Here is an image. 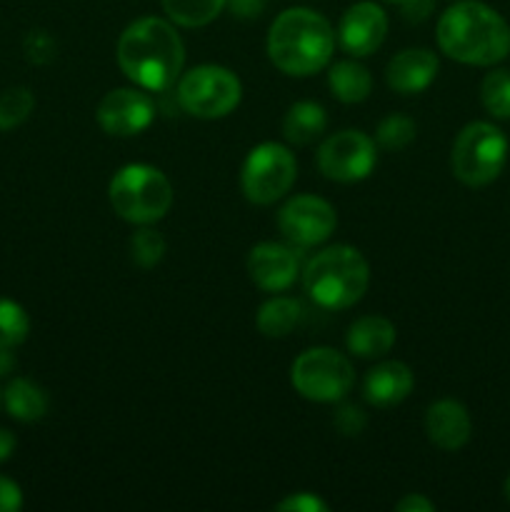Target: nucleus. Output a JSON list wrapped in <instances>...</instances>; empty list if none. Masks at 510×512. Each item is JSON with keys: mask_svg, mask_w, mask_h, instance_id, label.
Wrapping results in <instances>:
<instances>
[{"mask_svg": "<svg viewBox=\"0 0 510 512\" xmlns=\"http://www.w3.org/2000/svg\"><path fill=\"white\" fill-rule=\"evenodd\" d=\"M118 65L128 80L143 90L165 93L180 80L185 45L173 25L163 18H138L120 33Z\"/></svg>", "mask_w": 510, "mask_h": 512, "instance_id": "f257e3e1", "label": "nucleus"}, {"mask_svg": "<svg viewBox=\"0 0 510 512\" xmlns=\"http://www.w3.org/2000/svg\"><path fill=\"white\" fill-rule=\"evenodd\" d=\"M228 0H163V10L175 25L183 28H203L213 23Z\"/></svg>", "mask_w": 510, "mask_h": 512, "instance_id": "5701e85b", "label": "nucleus"}, {"mask_svg": "<svg viewBox=\"0 0 510 512\" xmlns=\"http://www.w3.org/2000/svg\"><path fill=\"white\" fill-rule=\"evenodd\" d=\"M388 3H395V5H400V3H403V0H388Z\"/></svg>", "mask_w": 510, "mask_h": 512, "instance_id": "4c0bfd02", "label": "nucleus"}, {"mask_svg": "<svg viewBox=\"0 0 510 512\" xmlns=\"http://www.w3.org/2000/svg\"><path fill=\"white\" fill-rule=\"evenodd\" d=\"M470 415L463 403L458 400H438L425 413V433H428L430 443L438 445L440 450H460L470 440Z\"/></svg>", "mask_w": 510, "mask_h": 512, "instance_id": "dca6fc26", "label": "nucleus"}, {"mask_svg": "<svg viewBox=\"0 0 510 512\" xmlns=\"http://www.w3.org/2000/svg\"><path fill=\"white\" fill-rule=\"evenodd\" d=\"M250 280L265 293H283L300 275V255L295 245L260 243L248 255Z\"/></svg>", "mask_w": 510, "mask_h": 512, "instance_id": "4468645a", "label": "nucleus"}, {"mask_svg": "<svg viewBox=\"0 0 510 512\" xmlns=\"http://www.w3.org/2000/svg\"><path fill=\"white\" fill-rule=\"evenodd\" d=\"M370 283V268L363 253L350 245H330L308 260L303 288L315 305L345 310L358 303Z\"/></svg>", "mask_w": 510, "mask_h": 512, "instance_id": "20e7f679", "label": "nucleus"}, {"mask_svg": "<svg viewBox=\"0 0 510 512\" xmlns=\"http://www.w3.org/2000/svg\"><path fill=\"white\" fill-rule=\"evenodd\" d=\"M480 100L493 118H510V70H493L480 83Z\"/></svg>", "mask_w": 510, "mask_h": 512, "instance_id": "b1692460", "label": "nucleus"}, {"mask_svg": "<svg viewBox=\"0 0 510 512\" xmlns=\"http://www.w3.org/2000/svg\"><path fill=\"white\" fill-rule=\"evenodd\" d=\"M3 403L5 410L20 423H35L48 413V395L43 393V388L25 378L10 380L3 393Z\"/></svg>", "mask_w": 510, "mask_h": 512, "instance_id": "4be33fe9", "label": "nucleus"}, {"mask_svg": "<svg viewBox=\"0 0 510 512\" xmlns=\"http://www.w3.org/2000/svg\"><path fill=\"white\" fill-rule=\"evenodd\" d=\"M415 123L405 115H388L383 123L378 125V143L388 150H403L405 145H410L415 140Z\"/></svg>", "mask_w": 510, "mask_h": 512, "instance_id": "cd10ccee", "label": "nucleus"}, {"mask_svg": "<svg viewBox=\"0 0 510 512\" xmlns=\"http://www.w3.org/2000/svg\"><path fill=\"white\" fill-rule=\"evenodd\" d=\"M328 125V115H325L323 105L313 103V100H300V103L290 105L283 120V135L288 143L293 145H310L325 133Z\"/></svg>", "mask_w": 510, "mask_h": 512, "instance_id": "6ab92c4d", "label": "nucleus"}, {"mask_svg": "<svg viewBox=\"0 0 510 512\" xmlns=\"http://www.w3.org/2000/svg\"><path fill=\"white\" fill-rule=\"evenodd\" d=\"M108 198L115 213L133 225H150L165 218L173 205V185L153 165H125L113 175Z\"/></svg>", "mask_w": 510, "mask_h": 512, "instance_id": "39448f33", "label": "nucleus"}, {"mask_svg": "<svg viewBox=\"0 0 510 512\" xmlns=\"http://www.w3.org/2000/svg\"><path fill=\"white\" fill-rule=\"evenodd\" d=\"M413 383V370L408 365L400 360H385L365 375L363 395L375 408H395L408 398Z\"/></svg>", "mask_w": 510, "mask_h": 512, "instance_id": "f3484780", "label": "nucleus"}, {"mask_svg": "<svg viewBox=\"0 0 510 512\" xmlns=\"http://www.w3.org/2000/svg\"><path fill=\"white\" fill-rule=\"evenodd\" d=\"M275 510L278 512H328V503H323V500L313 493H298L280 500V503L275 505Z\"/></svg>", "mask_w": 510, "mask_h": 512, "instance_id": "c756f323", "label": "nucleus"}, {"mask_svg": "<svg viewBox=\"0 0 510 512\" xmlns=\"http://www.w3.org/2000/svg\"><path fill=\"white\" fill-rule=\"evenodd\" d=\"M345 343L350 353L358 358H383L395 345V325L380 315H365L350 325Z\"/></svg>", "mask_w": 510, "mask_h": 512, "instance_id": "a211bd4d", "label": "nucleus"}, {"mask_svg": "<svg viewBox=\"0 0 510 512\" xmlns=\"http://www.w3.org/2000/svg\"><path fill=\"white\" fill-rule=\"evenodd\" d=\"M15 450V435L10 433V430H0V463H5V460L13 455Z\"/></svg>", "mask_w": 510, "mask_h": 512, "instance_id": "f704fd0d", "label": "nucleus"}, {"mask_svg": "<svg viewBox=\"0 0 510 512\" xmlns=\"http://www.w3.org/2000/svg\"><path fill=\"white\" fill-rule=\"evenodd\" d=\"M365 423H368V420H365V413L360 408H355V405H343V408L335 413V428L343 435H348V438L363 433Z\"/></svg>", "mask_w": 510, "mask_h": 512, "instance_id": "c85d7f7f", "label": "nucleus"}, {"mask_svg": "<svg viewBox=\"0 0 510 512\" xmlns=\"http://www.w3.org/2000/svg\"><path fill=\"white\" fill-rule=\"evenodd\" d=\"M265 3H268V0H228L235 18H243V20L258 18V15L265 10Z\"/></svg>", "mask_w": 510, "mask_h": 512, "instance_id": "2f4dec72", "label": "nucleus"}, {"mask_svg": "<svg viewBox=\"0 0 510 512\" xmlns=\"http://www.w3.org/2000/svg\"><path fill=\"white\" fill-rule=\"evenodd\" d=\"M98 123L100 128L115 138H130L138 135L153 123L155 105L148 93L135 88H118L105 93L98 105Z\"/></svg>", "mask_w": 510, "mask_h": 512, "instance_id": "f8f14e48", "label": "nucleus"}, {"mask_svg": "<svg viewBox=\"0 0 510 512\" xmlns=\"http://www.w3.org/2000/svg\"><path fill=\"white\" fill-rule=\"evenodd\" d=\"M385 35H388V15L378 3H370V0L355 3L340 18V45L345 53L355 55V58L375 53L383 45Z\"/></svg>", "mask_w": 510, "mask_h": 512, "instance_id": "ddd939ff", "label": "nucleus"}, {"mask_svg": "<svg viewBox=\"0 0 510 512\" xmlns=\"http://www.w3.org/2000/svg\"><path fill=\"white\" fill-rule=\"evenodd\" d=\"M505 493H508V498H510V475H508V480H505Z\"/></svg>", "mask_w": 510, "mask_h": 512, "instance_id": "e433bc0d", "label": "nucleus"}, {"mask_svg": "<svg viewBox=\"0 0 510 512\" xmlns=\"http://www.w3.org/2000/svg\"><path fill=\"white\" fill-rule=\"evenodd\" d=\"M505 160H508V138L503 130L485 120H475L465 125L455 138L450 168L463 185L483 188L503 173Z\"/></svg>", "mask_w": 510, "mask_h": 512, "instance_id": "423d86ee", "label": "nucleus"}, {"mask_svg": "<svg viewBox=\"0 0 510 512\" xmlns=\"http://www.w3.org/2000/svg\"><path fill=\"white\" fill-rule=\"evenodd\" d=\"M23 508V493L13 480L0 475V512H18Z\"/></svg>", "mask_w": 510, "mask_h": 512, "instance_id": "7c9ffc66", "label": "nucleus"}, {"mask_svg": "<svg viewBox=\"0 0 510 512\" xmlns=\"http://www.w3.org/2000/svg\"><path fill=\"white\" fill-rule=\"evenodd\" d=\"M375 143L360 130H340L318 150L320 173L335 183H358L375 168Z\"/></svg>", "mask_w": 510, "mask_h": 512, "instance_id": "9d476101", "label": "nucleus"}, {"mask_svg": "<svg viewBox=\"0 0 510 512\" xmlns=\"http://www.w3.org/2000/svg\"><path fill=\"white\" fill-rule=\"evenodd\" d=\"M438 45L465 65H495L510 53V25L480 0H460L438 20Z\"/></svg>", "mask_w": 510, "mask_h": 512, "instance_id": "f03ea898", "label": "nucleus"}, {"mask_svg": "<svg viewBox=\"0 0 510 512\" xmlns=\"http://www.w3.org/2000/svg\"><path fill=\"white\" fill-rule=\"evenodd\" d=\"M400 10H403L405 18L418 23V20L428 18L430 15V10H433V0H403V3H400Z\"/></svg>", "mask_w": 510, "mask_h": 512, "instance_id": "473e14b6", "label": "nucleus"}, {"mask_svg": "<svg viewBox=\"0 0 510 512\" xmlns=\"http://www.w3.org/2000/svg\"><path fill=\"white\" fill-rule=\"evenodd\" d=\"M433 508L435 505L430 503L428 498H423V495H415V493L405 495L400 503H395V510L398 512H433Z\"/></svg>", "mask_w": 510, "mask_h": 512, "instance_id": "72a5a7b5", "label": "nucleus"}, {"mask_svg": "<svg viewBox=\"0 0 510 512\" xmlns=\"http://www.w3.org/2000/svg\"><path fill=\"white\" fill-rule=\"evenodd\" d=\"M295 178H298L295 155L280 143H260L245 158L240 185L250 203L273 205L293 188Z\"/></svg>", "mask_w": 510, "mask_h": 512, "instance_id": "1a4fd4ad", "label": "nucleus"}, {"mask_svg": "<svg viewBox=\"0 0 510 512\" xmlns=\"http://www.w3.org/2000/svg\"><path fill=\"white\" fill-rule=\"evenodd\" d=\"M130 255H133V263L140 265V268H155L165 255L163 235L155 233L148 225H143V228L130 238Z\"/></svg>", "mask_w": 510, "mask_h": 512, "instance_id": "bb28decb", "label": "nucleus"}, {"mask_svg": "<svg viewBox=\"0 0 510 512\" xmlns=\"http://www.w3.org/2000/svg\"><path fill=\"white\" fill-rule=\"evenodd\" d=\"M305 318V308L295 298H270L258 310V330L265 338H285L293 333Z\"/></svg>", "mask_w": 510, "mask_h": 512, "instance_id": "412c9836", "label": "nucleus"}, {"mask_svg": "<svg viewBox=\"0 0 510 512\" xmlns=\"http://www.w3.org/2000/svg\"><path fill=\"white\" fill-rule=\"evenodd\" d=\"M35 98L28 88H8L0 93V130H13L33 113Z\"/></svg>", "mask_w": 510, "mask_h": 512, "instance_id": "a878e982", "label": "nucleus"}, {"mask_svg": "<svg viewBox=\"0 0 510 512\" xmlns=\"http://www.w3.org/2000/svg\"><path fill=\"white\" fill-rule=\"evenodd\" d=\"M13 368H15L13 348H0V378L13 373Z\"/></svg>", "mask_w": 510, "mask_h": 512, "instance_id": "c9c22d12", "label": "nucleus"}, {"mask_svg": "<svg viewBox=\"0 0 510 512\" xmlns=\"http://www.w3.org/2000/svg\"><path fill=\"white\" fill-rule=\"evenodd\" d=\"M180 108L188 115L203 120H218L233 113L243 95L238 75L223 65H198L180 75L178 88Z\"/></svg>", "mask_w": 510, "mask_h": 512, "instance_id": "0eeeda50", "label": "nucleus"}, {"mask_svg": "<svg viewBox=\"0 0 510 512\" xmlns=\"http://www.w3.org/2000/svg\"><path fill=\"white\" fill-rule=\"evenodd\" d=\"M278 228L295 248H313L335 233L338 215L333 205L318 195H295L280 208Z\"/></svg>", "mask_w": 510, "mask_h": 512, "instance_id": "9b49d317", "label": "nucleus"}, {"mask_svg": "<svg viewBox=\"0 0 510 512\" xmlns=\"http://www.w3.org/2000/svg\"><path fill=\"white\" fill-rule=\"evenodd\" d=\"M0 405H3V390H0Z\"/></svg>", "mask_w": 510, "mask_h": 512, "instance_id": "58836bf2", "label": "nucleus"}, {"mask_svg": "<svg viewBox=\"0 0 510 512\" xmlns=\"http://www.w3.org/2000/svg\"><path fill=\"white\" fill-rule=\"evenodd\" d=\"M328 85L330 93L340 100V103H363L373 90V78H370L368 68L355 60H338L330 65L328 70Z\"/></svg>", "mask_w": 510, "mask_h": 512, "instance_id": "aec40b11", "label": "nucleus"}, {"mask_svg": "<svg viewBox=\"0 0 510 512\" xmlns=\"http://www.w3.org/2000/svg\"><path fill=\"white\" fill-rule=\"evenodd\" d=\"M295 393L313 403H338L353 390L355 370L343 353L333 348H310L298 355L290 370Z\"/></svg>", "mask_w": 510, "mask_h": 512, "instance_id": "6e6552de", "label": "nucleus"}, {"mask_svg": "<svg viewBox=\"0 0 510 512\" xmlns=\"http://www.w3.org/2000/svg\"><path fill=\"white\" fill-rule=\"evenodd\" d=\"M30 333V318L15 300L0 298V348H18Z\"/></svg>", "mask_w": 510, "mask_h": 512, "instance_id": "393cba45", "label": "nucleus"}, {"mask_svg": "<svg viewBox=\"0 0 510 512\" xmlns=\"http://www.w3.org/2000/svg\"><path fill=\"white\" fill-rule=\"evenodd\" d=\"M438 55L428 48H408L400 50L395 58H390L385 68V80L390 90L400 95L423 93L438 75Z\"/></svg>", "mask_w": 510, "mask_h": 512, "instance_id": "2eb2a0df", "label": "nucleus"}, {"mask_svg": "<svg viewBox=\"0 0 510 512\" xmlns=\"http://www.w3.org/2000/svg\"><path fill=\"white\" fill-rule=\"evenodd\" d=\"M335 50L333 25L308 8H288L273 20L268 58L280 73L305 78L330 63Z\"/></svg>", "mask_w": 510, "mask_h": 512, "instance_id": "7ed1b4c3", "label": "nucleus"}]
</instances>
